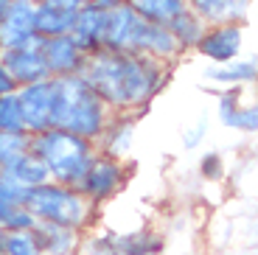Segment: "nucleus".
<instances>
[{
	"label": "nucleus",
	"mask_w": 258,
	"mask_h": 255,
	"mask_svg": "<svg viewBox=\"0 0 258 255\" xmlns=\"http://www.w3.org/2000/svg\"><path fill=\"white\" fill-rule=\"evenodd\" d=\"M163 236L149 227L141 230H90L82 238V255H160Z\"/></svg>",
	"instance_id": "39448f33"
},
{
	"label": "nucleus",
	"mask_w": 258,
	"mask_h": 255,
	"mask_svg": "<svg viewBox=\"0 0 258 255\" xmlns=\"http://www.w3.org/2000/svg\"><path fill=\"white\" fill-rule=\"evenodd\" d=\"M39 6H51V9H59V12H71L76 14L79 9L84 6V0H37Z\"/></svg>",
	"instance_id": "7c9ffc66"
},
{
	"label": "nucleus",
	"mask_w": 258,
	"mask_h": 255,
	"mask_svg": "<svg viewBox=\"0 0 258 255\" xmlns=\"http://www.w3.org/2000/svg\"><path fill=\"white\" fill-rule=\"evenodd\" d=\"M126 6L149 26H166L188 12V0H126Z\"/></svg>",
	"instance_id": "6ab92c4d"
},
{
	"label": "nucleus",
	"mask_w": 258,
	"mask_h": 255,
	"mask_svg": "<svg viewBox=\"0 0 258 255\" xmlns=\"http://www.w3.org/2000/svg\"><path fill=\"white\" fill-rule=\"evenodd\" d=\"M87 6H96V9H101V12H112V9H118V6H123L126 0H84Z\"/></svg>",
	"instance_id": "72a5a7b5"
},
{
	"label": "nucleus",
	"mask_w": 258,
	"mask_h": 255,
	"mask_svg": "<svg viewBox=\"0 0 258 255\" xmlns=\"http://www.w3.org/2000/svg\"><path fill=\"white\" fill-rule=\"evenodd\" d=\"M129 174H132V166L126 160L98 152L90 168H87V174H84V179L79 182V191L84 194V199H90L101 211L104 205H110L123 191V185L129 182Z\"/></svg>",
	"instance_id": "423d86ee"
},
{
	"label": "nucleus",
	"mask_w": 258,
	"mask_h": 255,
	"mask_svg": "<svg viewBox=\"0 0 258 255\" xmlns=\"http://www.w3.org/2000/svg\"><path fill=\"white\" fill-rule=\"evenodd\" d=\"M28 152L37 154L45 163L48 174H51V182L79 188V182L84 179L90 163L96 160L98 146L93 141L79 138V135L62 132V129H48L42 135H31Z\"/></svg>",
	"instance_id": "20e7f679"
},
{
	"label": "nucleus",
	"mask_w": 258,
	"mask_h": 255,
	"mask_svg": "<svg viewBox=\"0 0 258 255\" xmlns=\"http://www.w3.org/2000/svg\"><path fill=\"white\" fill-rule=\"evenodd\" d=\"M129 53H141V56H149V59H155V62L168 65V68H174V65L185 56L182 48L177 45V39L171 37V31H168L166 26H149V23H143V20H141V26H138V31H135L132 51Z\"/></svg>",
	"instance_id": "9d476101"
},
{
	"label": "nucleus",
	"mask_w": 258,
	"mask_h": 255,
	"mask_svg": "<svg viewBox=\"0 0 258 255\" xmlns=\"http://www.w3.org/2000/svg\"><path fill=\"white\" fill-rule=\"evenodd\" d=\"M9 93H17V84L12 82V76L6 73V68L0 62V96H9Z\"/></svg>",
	"instance_id": "473e14b6"
},
{
	"label": "nucleus",
	"mask_w": 258,
	"mask_h": 255,
	"mask_svg": "<svg viewBox=\"0 0 258 255\" xmlns=\"http://www.w3.org/2000/svg\"><path fill=\"white\" fill-rule=\"evenodd\" d=\"M258 76V62L255 56L250 59H233L227 65H211L205 68V79L211 84H219V87H244V84H252Z\"/></svg>",
	"instance_id": "a211bd4d"
},
{
	"label": "nucleus",
	"mask_w": 258,
	"mask_h": 255,
	"mask_svg": "<svg viewBox=\"0 0 258 255\" xmlns=\"http://www.w3.org/2000/svg\"><path fill=\"white\" fill-rule=\"evenodd\" d=\"M17 101L28 135H42L53 129V79L20 87Z\"/></svg>",
	"instance_id": "0eeeda50"
},
{
	"label": "nucleus",
	"mask_w": 258,
	"mask_h": 255,
	"mask_svg": "<svg viewBox=\"0 0 258 255\" xmlns=\"http://www.w3.org/2000/svg\"><path fill=\"white\" fill-rule=\"evenodd\" d=\"M200 174L205 182H219L225 177V157L219 152H205L200 157Z\"/></svg>",
	"instance_id": "cd10ccee"
},
{
	"label": "nucleus",
	"mask_w": 258,
	"mask_h": 255,
	"mask_svg": "<svg viewBox=\"0 0 258 255\" xmlns=\"http://www.w3.org/2000/svg\"><path fill=\"white\" fill-rule=\"evenodd\" d=\"M31 146V135L28 132H0V171L17 163Z\"/></svg>",
	"instance_id": "b1692460"
},
{
	"label": "nucleus",
	"mask_w": 258,
	"mask_h": 255,
	"mask_svg": "<svg viewBox=\"0 0 258 255\" xmlns=\"http://www.w3.org/2000/svg\"><path fill=\"white\" fill-rule=\"evenodd\" d=\"M28 211L37 216V222L56 224V227H68L76 233H90L98 224V208L84 199V194L71 185H59V182H45L26 194L23 199Z\"/></svg>",
	"instance_id": "7ed1b4c3"
},
{
	"label": "nucleus",
	"mask_w": 258,
	"mask_h": 255,
	"mask_svg": "<svg viewBox=\"0 0 258 255\" xmlns=\"http://www.w3.org/2000/svg\"><path fill=\"white\" fill-rule=\"evenodd\" d=\"M138 26H141V17H138L126 3L112 9V12H107V28H104L101 51L129 53L132 51V39H135Z\"/></svg>",
	"instance_id": "4468645a"
},
{
	"label": "nucleus",
	"mask_w": 258,
	"mask_h": 255,
	"mask_svg": "<svg viewBox=\"0 0 258 255\" xmlns=\"http://www.w3.org/2000/svg\"><path fill=\"white\" fill-rule=\"evenodd\" d=\"M227 129H236V132L252 135L258 129V107H255V104H241V107L236 109V115L230 118Z\"/></svg>",
	"instance_id": "bb28decb"
},
{
	"label": "nucleus",
	"mask_w": 258,
	"mask_h": 255,
	"mask_svg": "<svg viewBox=\"0 0 258 255\" xmlns=\"http://www.w3.org/2000/svg\"><path fill=\"white\" fill-rule=\"evenodd\" d=\"M244 34L247 26H208L197 45V53L205 56L211 65H227L241 56Z\"/></svg>",
	"instance_id": "1a4fd4ad"
},
{
	"label": "nucleus",
	"mask_w": 258,
	"mask_h": 255,
	"mask_svg": "<svg viewBox=\"0 0 258 255\" xmlns=\"http://www.w3.org/2000/svg\"><path fill=\"white\" fill-rule=\"evenodd\" d=\"M0 255H42L34 230H6Z\"/></svg>",
	"instance_id": "5701e85b"
},
{
	"label": "nucleus",
	"mask_w": 258,
	"mask_h": 255,
	"mask_svg": "<svg viewBox=\"0 0 258 255\" xmlns=\"http://www.w3.org/2000/svg\"><path fill=\"white\" fill-rule=\"evenodd\" d=\"M135 129H138V115L129 112H112L110 123L104 129V135L98 138V152L110 154V157H121L126 160L129 149H132V141H135Z\"/></svg>",
	"instance_id": "dca6fc26"
},
{
	"label": "nucleus",
	"mask_w": 258,
	"mask_h": 255,
	"mask_svg": "<svg viewBox=\"0 0 258 255\" xmlns=\"http://www.w3.org/2000/svg\"><path fill=\"white\" fill-rule=\"evenodd\" d=\"M39 51H42V59H45V68H48V76L51 79L82 76L84 62H87V53L73 42L71 34L53 37V39H42Z\"/></svg>",
	"instance_id": "f8f14e48"
},
{
	"label": "nucleus",
	"mask_w": 258,
	"mask_h": 255,
	"mask_svg": "<svg viewBox=\"0 0 258 255\" xmlns=\"http://www.w3.org/2000/svg\"><path fill=\"white\" fill-rule=\"evenodd\" d=\"M34 236H37L42 255H82V233L68 227H56V224H45L39 222L34 227Z\"/></svg>",
	"instance_id": "f3484780"
},
{
	"label": "nucleus",
	"mask_w": 258,
	"mask_h": 255,
	"mask_svg": "<svg viewBox=\"0 0 258 255\" xmlns=\"http://www.w3.org/2000/svg\"><path fill=\"white\" fill-rule=\"evenodd\" d=\"M39 45L42 42H31V45H23V48H12V51H0V62H3L6 73L12 76V82L17 84V90L26 87V84H37V82L51 79Z\"/></svg>",
	"instance_id": "9b49d317"
},
{
	"label": "nucleus",
	"mask_w": 258,
	"mask_h": 255,
	"mask_svg": "<svg viewBox=\"0 0 258 255\" xmlns=\"http://www.w3.org/2000/svg\"><path fill=\"white\" fill-rule=\"evenodd\" d=\"M188 9L205 26H247L255 0H188Z\"/></svg>",
	"instance_id": "ddd939ff"
},
{
	"label": "nucleus",
	"mask_w": 258,
	"mask_h": 255,
	"mask_svg": "<svg viewBox=\"0 0 258 255\" xmlns=\"http://www.w3.org/2000/svg\"><path fill=\"white\" fill-rule=\"evenodd\" d=\"M104 28H107V12L96 6L84 3L76 14H73V28H71V39L82 48L87 56L96 51H101V39H104Z\"/></svg>",
	"instance_id": "2eb2a0df"
},
{
	"label": "nucleus",
	"mask_w": 258,
	"mask_h": 255,
	"mask_svg": "<svg viewBox=\"0 0 258 255\" xmlns=\"http://www.w3.org/2000/svg\"><path fill=\"white\" fill-rule=\"evenodd\" d=\"M0 132H26L23 112H20L17 93L0 96Z\"/></svg>",
	"instance_id": "393cba45"
},
{
	"label": "nucleus",
	"mask_w": 258,
	"mask_h": 255,
	"mask_svg": "<svg viewBox=\"0 0 258 255\" xmlns=\"http://www.w3.org/2000/svg\"><path fill=\"white\" fill-rule=\"evenodd\" d=\"M205 135H208V118H200L191 129L182 132V146L185 149H200V143L205 141Z\"/></svg>",
	"instance_id": "c756f323"
},
{
	"label": "nucleus",
	"mask_w": 258,
	"mask_h": 255,
	"mask_svg": "<svg viewBox=\"0 0 258 255\" xmlns=\"http://www.w3.org/2000/svg\"><path fill=\"white\" fill-rule=\"evenodd\" d=\"M241 87H227L222 90L219 96H216V115H219V123L222 126H227L230 123V118L236 115V109L241 107Z\"/></svg>",
	"instance_id": "a878e982"
},
{
	"label": "nucleus",
	"mask_w": 258,
	"mask_h": 255,
	"mask_svg": "<svg viewBox=\"0 0 258 255\" xmlns=\"http://www.w3.org/2000/svg\"><path fill=\"white\" fill-rule=\"evenodd\" d=\"M37 224H39L37 216L28 211L26 205H14L12 213L6 216V222H3V230H34Z\"/></svg>",
	"instance_id": "c85d7f7f"
},
{
	"label": "nucleus",
	"mask_w": 258,
	"mask_h": 255,
	"mask_svg": "<svg viewBox=\"0 0 258 255\" xmlns=\"http://www.w3.org/2000/svg\"><path fill=\"white\" fill-rule=\"evenodd\" d=\"M42 42L37 37V0H14L0 20V51Z\"/></svg>",
	"instance_id": "6e6552de"
},
{
	"label": "nucleus",
	"mask_w": 258,
	"mask_h": 255,
	"mask_svg": "<svg viewBox=\"0 0 258 255\" xmlns=\"http://www.w3.org/2000/svg\"><path fill=\"white\" fill-rule=\"evenodd\" d=\"M0 174L9 177L14 185H20L23 191H34V188H39V185L51 182V174H48L45 163H42L37 154H31V152H26L17 163H12V166L3 168Z\"/></svg>",
	"instance_id": "aec40b11"
},
{
	"label": "nucleus",
	"mask_w": 258,
	"mask_h": 255,
	"mask_svg": "<svg viewBox=\"0 0 258 255\" xmlns=\"http://www.w3.org/2000/svg\"><path fill=\"white\" fill-rule=\"evenodd\" d=\"M73 28V14L71 12H59L51 6H39L37 3V37L39 39H53L64 37Z\"/></svg>",
	"instance_id": "4be33fe9"
},
{
	"label": "nucleus",
	"mask_w": 258,
	"mask_h": 255,
	"mask_svg": "<svg viewBox=\"0 0 258 255\" xmlns=\"http://www.w3.org/2000/svg\"><path fill=\"white\" fill-rule=\"evenodd\" d=\"M14 205H17V199L12 197V194H9V188L3 182H0V224L6 222V216L9 213H12V208Z\"/></svg>",
	"instance_id": "2f4dec72"
},
{
	"label": "nucleus",
	"mask_w": 258,
	"mask_h": 255,
	"mask_svg": "<svg viewBox=\"0 0 258 255\" xmlns=\"http://www.w3.org/2000/svg\"><path fill=\"white\" fill-rule=\"evenodd\" d=\"M205 28H208V26L191 12V9H188V12H182L177 20H171V23H168V31H171V37H174L177 45L182 48V53L197 51V45H200Z\"/></svg>",
	"instance_id": "412c9836"
},
{
	"label": "nucleus",
	"mask_w": 258,
	"mask_h": 255,
	"mask_svg": "<svg viewBox=\"0 0 258 255\" xmlns=\"http://www.w3.org/2000/svg\"><path fill=\"white\" fill-rule=\"evenodd\" d=\"M3 236H6V230H3V224H0V247H3Z\"/></svg>",
	"instance_id": "f704fd0d"
},
{
	"label": "nucleus",
	"mask_w": 258,
	"mask_h": 255,
	"mask_svg": "<svg viewBox=\"0 0 258 255\" xmlns=\"http://www.w3.org/2000/svg\"><path fill=\"white\" fill-rule=\"evenodd\" d=\"M110 118V107L96 96L84 76L53 79V129L98 143Z\"/></svg>",
	"instance_id": "f03ea898"
},
{
	"label": "nucleus",
	"mask_w": 258,
	"mask_h": 255,
	"mask_svg": "<svg viewBox=\"0 0 258 255\" xmlns=\"http://www.w3.org/2000/svg\"><path fill=\"white\" fill-rule=\"evenodd\" d=\"M174 68L155 62L141 53H112L96 51L84 62V82L96 90L110 112L146 115L155 98L171 84Z\"/></svg>",
	"instance_id": "f257e3e1"
}]
</instances>
